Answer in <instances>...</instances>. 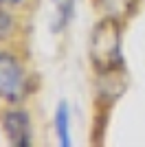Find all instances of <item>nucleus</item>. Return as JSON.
I'll return each mask as SVG.
<instances>
[{"instance_id":"nucleus-1","label":"nucleus","mask_w":145,"mask_h":147,"mask_svg":"<svg viewBox=\"0 0 145 147\" xmlns=\"http://www.w3.org/2000/svg\"><path fill=\"white\" fill-rule=\"evenodd\" d=\"M90 59L99 73H108V75L123 66V57H121V26L117 22V18L106 16L92 29Z\"/></svg>"},{"instance_id":"nucleus-2","label":"nucleus","mask_w":145,"mask_h":147,"mask_svg":"<svg viewBox=\"0 0 145 147\" xmlns=\"http://www.w3.org/2000/svg\"><path fill=\"white\" fill-rule=\"evenodd\" d=\"M26 75L20 59L7 51H0V101L18 103L26 94Z\"/></svg>"},{"instance_id":"nucleus-3","label":"nucleus","mask_w":145,"mask_h":147,"mask_svg":"<svg viewBox=\"0 0 145 147\" xmlns=\"http://www.w3.org/2000/svg\"><path fill=\"white\" fill-rule=\"evenodd\" d=\"M5 132L9 136V141L18 147L31 145V121L24 110H9L5 114Z\"/></svg>"},{"instance_id":"nucleus-4","label":"nucleus","mask_w":145,"mask_h":147,"mask_svg":"<svg viewBox=\"0 0 145 147\" xmlns=\"http://www.w3.org/2000/svg\"><path fill=\"white\" fill-rule=\"evenodd\" d=\"M55 132H57V138H60L62 147L70 145V134H68V105L60 103L57 112H55Z\"/></svg>"},{"instance_id":"nucleus-5","label":"nucleus","mask_w":145,"mask_h":147,"mask_svg":"<svg viewBox=\"0 0 145 147\" xmlns=\"http://www.w3.org/2000/svg\"><path fill=\"white\" fill-rule=\"evenodd\" d=\"M55 7H57V13H60V20L55 22L53 29L62 31L64 26L70 22L72 18V9H75V0H55Z\"/></svg>"},{"instance_id":"nucleus-6","label":"nucleus","mask_w":145,"mask_h":147,"mask_svg":"<svg viewBox=\"0 0 145 147\" xmlns=\"http://www.w3.org/2000/svg\"><path fill=\"white\" fill-rule=\"evenodd\" d=\"M103 7H106V13L112 16V18H119V16H127L132 11V0H101Z\"/></svg>"},{"instance_id":"nucleus-7","label":"nucleus","mask_w":145,"mask_h":147,"mask_svg":"<svg viewBox=\"0 0 145 147\" xmlns=\"http://www.w3.org/2000/svg\"><path fill=\"white\" fill-rule=\"evenodd\" d=\"M13 31H16V22H13L11 13H7L0 9V42H7L13 37Z\"/></svg>"},{"instance_id":"nucleus-8","label":"nucleus","mask_w":145,"mask_h":147,"mask_svg":"<svg viewBox=\"0 0 145 147\" xmlns=\"http://www.w3.org/2000/svg\"><path fill=\"white\" fill-rule=\"evenodd\" d=\"M2 5H9V7H16V5H22L24 0H0Z\"/></svg>"}]
</instances>
